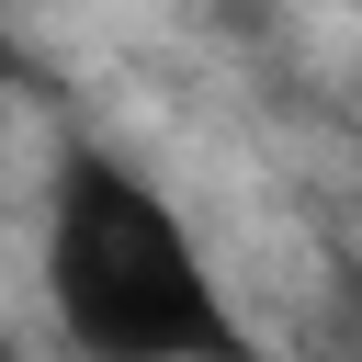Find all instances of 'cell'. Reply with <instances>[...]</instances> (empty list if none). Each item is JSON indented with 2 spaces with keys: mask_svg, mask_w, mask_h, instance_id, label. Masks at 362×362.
<instances>
[{
  "mask_svg": "<svg viewBox=\"0 0 362 362\" xmlns=\"http://www.w3.org/2000/svg\"><path fill=\"white\" fill-rule=\"evenodd\" d=\"M45 305L79 362H249L204 238L113 147H68L45 192Z\"/></svg>",
  "mask_w": 362,
  "mask_h": 362,
  "instance_id": "obj_1",
  "label": "cell"
},
{
  "mask_svg": "<svg viewBox=\"0 0 362 362\" xmlns=\"http://www.w3.org/2000/svg\"><path fill=\"white\" fill-rule=\"evenodd\" d=\"M0 79H23V57H11V45H0Z\"/></svg>",
  "mask_w": 362,
  "mask_h": 362,
  "instance_id": "obj_2",
  "label": "cell"
}]
</instances>
